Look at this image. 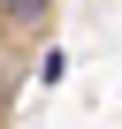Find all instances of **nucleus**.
I'll use <instances>...</instances> for the list:
<instances>
[{
	"label": "nucleus",
	"mask_w": 122,
	"mask_h": 129,
	"mask_svg": "<svg viewBox=\"0 0 122 129\" xmlns=\"http://www.w3.org/2000/svg\"><path fill=\"white\" fill-rule=\"evenodd\" d=\"M46 8H53V0H0L8 23H46Z\"/></svg>",
	"instance_id": "f257e3e1"
},
{
	"label": "nucleus",
	"mask_w": 122,
	"mask_h": 129,
	"mask_svg": "<svg viewBox=\"0 0 122 129\" xmlns=\"http://www.w3.org/2000/svg\"><path fill=\"white\" fill-rule=\"evenodd\" d=\"M61 76H69V53H61V46H53V53L38 61V84H61Z\"/></svg>",
	"instance_id": "f03ea898"
}]
</instances>
